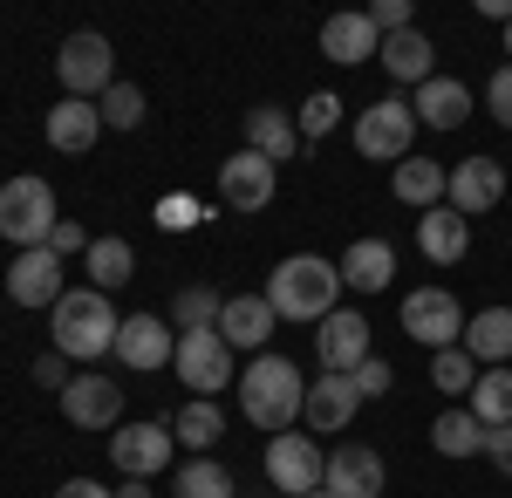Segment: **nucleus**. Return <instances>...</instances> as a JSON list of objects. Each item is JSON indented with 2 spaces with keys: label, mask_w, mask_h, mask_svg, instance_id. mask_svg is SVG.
I'll return each instance as SVG.
<instances>
[{
  "label": "nucleus",
  "mask_w": 512,
  "mask_h": 498,
  "mask_svg": "<svg viewBox=\"0 0 512 498\" xmlns=\"http://www.w3.org/2000/svg\"><path fill=\"white\" fill-rule=\"evenodd\" d=\"M506 62H512V28H506Z\"/></svg>",
  "instance_id": "48"
},
{
  "label": "nucleus",
  "mask_w": 512,
  "mask_h": 498,
  "mask_svg": "<svg viewBox=\"0 0 512 498\" xmlns=\"http://www.w3.org/2000/svg\"><path fill=\"white\" fill-rule=\"evenodd\" d=\"M294 123H301V137H328V130L342 123V96H335V89H315V96L301 103V116H294Z\"/></svg>",
  "instance_id": "37"
},
{
  "label": "nucleus",
  "mask_w": 512,
  "mask_h": 498,
  "mask_svg": "<svg viewBox=\"0 0 512 498\" xmlns=\"http://www.w3.org/2000/svg\"><path fill=\"white\" fill-rule=\"evenodd\" d=\"M410 110H417V123H431V130H458V123L472 116V89H465L458 76H431L424 89H417Z\"/></svg>",
  "instance_id": "26"
},
{
  "label": "nucleus",
  "mask_w": 512,
  "mask_h": 498,
  "mask_svg": "<svg viewBox=\"0 0 512 498\" xmlns=\"http://www.w3.org/2000/svg\"><path fill=\"white\" fill-rule=\"evenodd\" d=\"M48 253H55V260H69V253H89V232H82V226H69V219H62V226L48 232Z\"/></svg>",
  "instance_id": "42"
},
{
  "label": "nucleus",
  "mask_w": 512,
  "mask_h": 498,
  "mask_svg": "<svg viewBox=\"0 0 512 498\" xmlns=\"http://www.w3.org/2000/svg\"><path fill=\"white\" fill-rule=\"evenodd\" d=\"M35 383H41V389H55V396H62V389L76 383V376H69V355H62V348L35 355Z\"/></svg>",
  "instance_id": "41"
},
{
  "label": "nucleus",
  "mask_w": 512,
  "mask_h": 498,
  "mask_svg": "<svg viewBox=\"0 0 512 498\" xmlns=\"http://www.w3.org/2000/svg\"><path fill=\"white\" fill-rule=\"evenodd\" d=\"M55 498H117V492H110V485H96V478H69Z\"/></svg>",
  "instance_id": "44"
},
{
  "label": "nucleus",
  "mask_w": 512,
  "mask_h": 498,
  "mask_svg": "<svg viewBox=\"0 0 512 498\" xmlns=\"http://www.w3.org/2000/svg\"><path fill=\"white\" fill-rule=\"evenodd\" d=\"M485 110H492V123H499V130H512V62L485 82Z\"/></svg>",
  "instance_id": "40"
},
{
  "label": "nucleus",
  "mask_w": 512,
  "mask_h": 498,
  "mask_svg": "<svg viewBox=\"0 0 512 498\" xmlns=\"http://www.w3.org/2000/svg\"><path fill=\"white\" fill-rule=\"evenodd\" d=\"M383 69H390L403 89H424V82L437 76V48H431V35H383Z\"/></svg>",
  "instance_id": "27"
},
{
  "label": "nucleus",
  "mask_w": 512,
  "mask_h": 498,
  "mask_svg": "<svg viewBox=\"0 0 512 498\" xmlns=\"http://www.w3.org/2000/svg\"><path fill=\"white\" fill-rule=\"evenodd\" d=\"M96 110H103V130H137L151 103H144V89H137V82H117V89H103V103H96Z\"/></svg>",
  "instance_id": "35"
},
{
  "label": "nucleus",
  "mask_w": 512,
  "mask_h": 498,
  "mask_svg": "<svg viewBox=\"0 0 512 498\" xmlns=\"http://www.w3.org/2000/svg\"><path fill=\"white\" fill-rule=\"evenodd\" d=\"M444 164H431V157H403L396 164V178H390V192L403 198V205H417V212H437L444 205Z\"/></svg>",
  "instance_id": "28"
},
{
  "label": "nucleus",
  "mask_w": 512,
  "mask_h": 498,
  "mask_svg": "<svg viewBox=\"0 0 512 498\" xmlns=\"http://www.w3.org/2000/svg\"><path fill=\"white\" fill-rule=\"evenodd\" d=\"M417 144V110L403 103V96H383V103H369V110L355 116V151L376 157V164H403Z\"/></svg>",
  "instance_id": "6"
},
{
  "label": "nucleus",
  "mask_w": 512,
  "mask_h": 498,
  "mask_svg": "<svg viewBox=\"0 0 512 498\" xmlns=\"http://www.w3.org/2000/svg\"><path fill=\"white\" fill-rule=\"evenodd\" d=\"M48 328H55V348L69 355V362H96V355H110L117 348V307L110 294H96V287H76V294H62V301L48 307Z\"/></svg>",
  "instance_id": "3"
},
{
  "label": "nucleus",
  "mask_w": 512,
  "mask_h": 498,
  "mask_svg": "<svg viewBox=\"0 0 512 498\" xmlns=\"http://www.w3.org/2000/svg\"><path fill=\"white\" fill-rule=\"evenodd\" d=\"M315 362H321V376H349L355 362H369V314L335 307L315 328Z\"/></svg>",
  "instance_id": "12"
},
{
  "label": "nucleus",
  "mask_w": 512,
  "mask_h": 498,
  "mask_svg": "<svg viewBox=\"0 0 512 498\" xmlns=\"http://www.w3.org/2000/svg\"><path fill=\"white\" fill-rule=\"evenodd\" d=\"M342 301V267L335 260H321V253H294V260H280L267 273V307H274L280 321H328Z\"/></svg>",
  "instance_id": "2"
},
{
  "label": "nucleus",
  "mask_w": 512,
  "mask_h": 498,
  "mask_svg": "<svg viewBox=\"0 0 512 498\" xmlns=\"http://www.w3.org/2000/svg\"><path fill=\"white\" fill-rule=\"evenodd\" d=\"M171 451H178V437H171V423H117L110 430V464H117L123 478H158L171 471Z\"/></svg>",
  "instance_id": "9"
},
{
  "label": "nucleus",
  "mask_w": 512,
  "mask_h": 498,
  "mask_svg": "<svg viewBox=\"0 0 512 498\" xmlns=\"http://www.w3.org/2000/svg\"><path fill=\"white\" fill-rule=\"evenodd\" d=\"M335 267H342V287H355V294H383V287L396 280V246L390 239H355Z\"/></svg>",
  "instance_id": "24"
},
{
  "label": "nucleus",
  "mask_w": 512,
  "mask_h": 498,
  "mask_svg": "<svg viewBox=\"0 0 512 498\" xmlns=\"http://www.w3.org/2000/svg\"><path fill=\"white\" fill-rule=\"evenodd\" d=\"M239 410H246V423H260L267 437H280L308 410V376L287 355H260V362L239 369Z\"/></svg>",
  "instance_id": "1"
},
{
  "label": "nucleus",
  "mask_w": 512,
  "mask_h": 498,
  "mask_svg": "<svg viewBox=\"0 0 512 498\" xmlns=\"http://www.w3.org/2000/svg\"><path fill=\"white\" fill-rule=\"evenodd\" d=\"M431 444H437V458H458V464L485 458V423H478L465 403H451V410L431 423Z\"/></svg>",
  "instance_id": "29"
},
{
  "label": "nucleus",
  "mask_w": 512,
  "mask_h": 498,
  "mask_svg": "<svg viewBox=\"0 0 512 498\" xmlns=\"http://www.w3.org/2000/svg\"><path fill=\"white\" fill-rule=\"evenodd\" d=\"M219 198H226L233 212H267V205H274V164L260 151H233L219 164Z\"/></svg>",
  "instance_id": "13"
},
{
  "label": "nucleus",
  "mask_w": 512,
  "mask_h": 498,
  "mask_svg": "<svg viewBox=\"0 0 512 498\" xmlns=\"http://www.w3.org/2000/svg\"><path fill=\"white\" fill-rule=\"evenodd\" d=\"M335 498H383V451L369 444H342L328 458V478H321Z\"/></svg>",
  "instance_id": "17"
},
{
  "label": "nucleus",
  "mask_w": 512,
  "mask_h": 498,
  "mask_svg": "<svg viewBox=\"0 0 512 498\" xmlns=\"http://www.w3.org/2000/svg\"><path fill=\"white\" fill-rule=\"evenodd\" d=\"M55 226H62V212H55V185H48V178L21 171V178L0 185V239H7L14 253L48 246V232H55Z\"/></svg>",
  "instance_id": "4"
},
{
  "label": "nucleus",
  "mask_w": 512,
  "mask_h": 498,
  "mask_svg": "<svg viewBox=\"0 0 512 498\" xmlns=\"http://www.w3.org/2000/svg\"><path fill=\"white\" fill-rule=\"evenodd\" d=\"M55 76H62V89L76 103H103V89H117V48H110V35L76 28V35L55 48Z\"/></svg>",
  "instance_id": "5"
},
{
  "label": "nucleus",
  "mask_w": 512,
  "mask_h": 498,
  "mask_svg": "<svg viewBox=\"0 0 512 498\" xmlns=\"http://www.w3.org/2000/svg\"><path fill=\"white\" fill-rule=\"evenodd\" d=\"M369 21H376V35H410L417 7H410V0H376V7H369Z\"/></svg>",
  "instance_id": "39"
},
{
  "label": "nucleus",
  "mask_w": 512,
  "mask_h": 498,
  "mask_svg": "<svg viewBox=\"0 0 512 498\" xmlns=\"http://www.w3.org/2000/svg\"><path fill=\"white\" fill-rule=\"evenodd\" d=\"M308 498H335V492H328V485H321V492H308Z\"/></svg>",
  "instance_id": "47"
},
{
  "label": "nucleus",
  "mask_w": 512,
  "mask_h": 498,
  "mask_svg": "<svg viewBox=\"0 0 512 498\" xmlns=\"http://www.w3.org/2000/svg\"><path fill=\"white\" fill-rule=\"evenodd\" d=\"M417 253L431 260V267H458L465 253H472V219H458L451 205H437L417 219Z\"/></svg>",
  "instance_id": "19"
},
{
  "label": "nucleus",
  "mask_w": 512,
  "mask_h": 498,
  "mask_svg": "<svg viewBox=\"0 0 512 498\" xmlns=\"http://www.w3.org/2000/svg\"><path fill=\"white\" fill-rule=\"evenodd\" d=\"M321 55L328 62H369V55H383V35H376V21H369V7L362 14H328L321 21Z\"/></svg>",
  "instance_id": "20"
},
{
  "label": "nucleus",
  "mask_w": 512,
  "mask_h": 498,
  "mask_svg": "<svg viewBox=\"0 0 512 498\" xmlns=\"http://www.w3.org/2000/svg\"><path fill=\"white\" fill-rule=\"evenodd\" d=\"M62 417L76 423V430H117V417H123L117 376H76V383L62 389Z\"/></svg>",
  "instance_id": "14"
},
{
  "label": "nucleus",
  "mask_w": 512,
  "mask_h": 498,
  "mask_svg": "<svg viewBox=\"0 0 512 498\" xmlns=\"http://www.w3.org/2000/svg\"><path fill=\"white\" fill-rule=\"evenodd\" d=\"M499 198H506V164H499V157H458V171L444 178V205H451L458 219L499 212Z\"/></svg>",
  "instance_id": "11"
},
{
  "label": "nucleus",
  "mask_w": 512,
  "mask_h": 498,
  "mask_svg": "<svg viewBox=\"0 0 512 498\" xmlns=\"http://www.w3.org/2000/svg\"><path fill=\"white\" fill-rule=\"evenodd\" d=\"M478 376H485V369L465 355V342H458V348H437V355H431V383L444 389V396H472Z\"/></svg>",
  "instance_id": "33"
},
{
  "label": "nucleus",
  "mask_w": 512,
  "mask_h": 498,
  "mask_svg": "<svg viewBox=\"0 0 512 498\" xmlns=\"http://www.w3.org/2000/svg\"><path fill=\"white\" fill-rule=\"evenodd\" d=\"M349 383H355V396H362V403H376V396H390V362H376V355H369V362H355L349 369Z\"/></svg>",
  "instance_id": "38"
},
{
  "label": "nucleus",
  "mask_w": 512,
  "mask_h": 498,
  "mask_svg": "<svg viewBox=\"0 0 512 498\" xmlns=\"http://www.w3.org/2000/svg\"><path fill=\"white\" fill-rule=\"evenodd\" d=\"M465 410H472L485 430H506V423H512V369H485L478 389L465 396Z\"/></svg>",
  "instance_id": "32"
},
{
  "label": "nucleus",
  "mask_w": 512,
  "mask_h": 498,
  "mask_svg": "<svg viewBox=\"0 0 512 498\" xmlns=\"http://www.w3.org/2000/svg\"><path fill=\"white\" fill-rule=\"evenodd\" d=\"M465 307L458 294H444V287H417V294H403V335L424 348H458L465 342Z\"/></svg>",
  "instance_id": "8"
},
{
  "label": "nucleus",
  "mask_w": 512,
  "mask_h": 498,
  "mask_svg": "<svg viewBox=\"0 0 512 498\" xmlns=\"http://www.w3.org/2000/svg\"><path fill=\"white\" fill-rule=\"evenodd\" d=\"M96 137H103V110H96V103H76V96H62V103L48 110V151L82 157V151H96Z\"/></svg>",
  "instance_id": "21"
},
{
  "label": "nucleus",
  "mask_w": 512,
  "mask_h": 498,
  "mask_svg": "<svg viewBox=\"0 0 512 498\" xmlns=\"http://www.w3.org/2000/svg\"><path fill=\"white\" fill-rule=\"evenodd\" d=\"M171 492L178 498H233V471L212 464V458H192L178 478H171Z\"/></svg>",
  "instance_id": "34"
},
{
  "label": "nucleus",
  "mask_w": 512,
  "mask_h": 498,
  "mask_svg": "<svg viewBox=\"0 0 512 498\" xmlns=\"http://www.w3.org/2000/svg\"><path fill=\"white\" fill-rule=\"evenodd\" d=\"M82 267H89V287H96V294H110V287H130L137 253H130V239H89Z\"/></svg>",
  "instance_id": "30"
},
{
  "label": "nucleus",
  "mask_w": 512,
  "mask_h": 498,
  "mask_svg": "<svg viewBox=\"0 0 512 498\" xmlns=\"http://www.w3.org/2000/svg\"><path fill=\"white\" fill-rule=\"evenodd\" d=\"M117 498H151V485H144V478H123V485H117Z\"/></svg>",
  "instance_id": "46"
},
{
  "label": "nucleus",
  "mask_w": 512,
  "mask_h": 498,
  "mask_svg": "<svg viewBox=\"0 0 512 498\" xmlns=\"http://www.w3.org/2000/svg\"><path fill=\"white\" fill-rule=\"evenodd\" d=\"M274 307H267V294H233V301L219 307V335H226V348H267V335H274Z\"/></svg>",
  "instance_id": "22"
},
{
  "label": "nucleus",
  "mask_w": 512,
  "mask_h": 498,
  "mask_svg": "<svg viewBox=\"0 0 512 498\" xmlns=\"http://www.w3.org/2000/svg\"><path fill=\"white\" fill-rule=\"evenodd\" d=\"M171 437H178L185 451H212V444L226 437V410H219L212 396H198V403H185V410H178V423H171Z\"/></svg>",
  "instance_id": "31"
},
{
  "label": "nucleus",
  "mask_w": 512,
  "mask_h": 498,
  "mask_svg": "<svg viewBox=\"0 0 512 498\" xmlns=\"http://www.w3.org/2000/svg\"><path fill=\"white\" fill-rule=\"evenodd\" d=\"M7 294H14V307H55V301H62V260H55L48 246L14 253V267H7Z\"/></svg>",
  "instance_id": "15"
},
{
  "label": "nucleus",
  "mask_w": 512,
  "mask_h": 498,
  "mask_svg": "<svg viewBox=\"0 0 512 498\" xmlns=\"http://www.w3.org/2000/svg\"><path fill=\"white\" fill-rule=\"evenodd\" d=\"M171 369H178V383L192 389V396H219V389L233 383V348H226L219 328H185Z\"/></svg>",
  "instance_id": "7"
},
{
  "label": "nucleus",
  "mask_w": 512,
  "mask_h": 498,
  "mask_svg": "<svg viewBox=\"0 0 512 498\" xmlns=\"http://www.w3.org/2000/svg\"><path fill=\"white\" fill-rule=\"evenodd\" d=\"M362 410V396H355V383L349 376H315L308 383V430H349V417Z\"/></svg>",
  "instance_id": "25"
},
{
  "label": "nucleus",
  "mask_w": 512,
  "mask_h": 498,
  "mask_svg": "<svg viewBox=\"0 0 512 498\" xmlns=\"http://www.w3.org/2000/svg\"><path fill=\"white\" fill-rule=\"evenodd\" d=\"M219 307H226V294H212V287H185V294L171 301V314H178V328H219Z\"/></svg>",
  "instance_id": "36"
},
{
  "label": "nucleus",
  "mask_w": 512,
  "mask_h": 498,
  "mask_svg": "<svg viewBox=\"0 0 512 498\" xmlns=\"http://www.w3.org/2000/svg\"><path fill=\"white\" fill-rule=\"evenodd\" d=\"M485 458H492V471H506V478H512V423H506V430H485Z\"/></svg>",
  "instance_id": "43"
},
{
  "label": "nucleus",
  "mask_w": 512,
  "mask_h": 498,
  "mask_svg": "<svg viewBox=\"0 0 512 498\" xmlns=\"http://www.w3.org/2000/svg\"><path fill=\"white\" fill-rule=\"evenodd\" d=\"M246 151H260L267 164H287V157H301V123L280 110V103H260V110H246Z\"/></svg>",
  "instance_id": "18"
},
{
  "label": "nucleus",
  "mask_w": 512,
  "mask_h": 498,
  "mask_svg": "<svg viewBox=\"0 0 512 498\" xmlns=\"http://www.w3.org/2000/svg\"><path fill=\"white\" fill-rule=\"evenodd\" d=\"M267 478H274V492L308 498V492H321V478H328V458L315 451V437H301V430H280V437H267Z\"/></svg>",
  "instance_id": "10"
},
{
  "label": "nucleus",
  "mask_w": 512,
  "mask_h": 498,
  "mask_svg": "<svg viewBox=\"0 0 512 498\" xmlns=\"http://www.w3.org/2000/svg\"><path fill=\"white\" fill-rule=\"evenodd\" d=\"M465 355L478 369H512V307H478L465 321Z\"/></svg>",
  "instance_id": "23"
},
{
  "label": "nucleus",
  "mask_w": 512,
  "mask_h": 498,
  "mask_svg": "<svg viewBox=\"0 0 512 498\" xmlns=\"http://www.w3.org/2000/svg\"><path fill=\"white\" fill-rule=\"evenodd\" d=\"M117 362H130L137 376L144 369H171V355H178V342H171V328H164L158 314H130L117 328V348H110Z\"/></svg>",
  "instance_id": "16"
},
{
  "label": "nucleus",
  "mask_w": 512,
  "mask_h": 498,
  "mask_svg": "<svg viewBox=\"0 0 512 498\" xmlns=\"http://www.w3.org/2000/svg\"><path fill=\"white\" fill-rule=\"evenodd\" d=\"M478 14H485V21H499V28H512V0H478Z\"/></svg>",
  "instance_id": "45"
}]
</instances>
